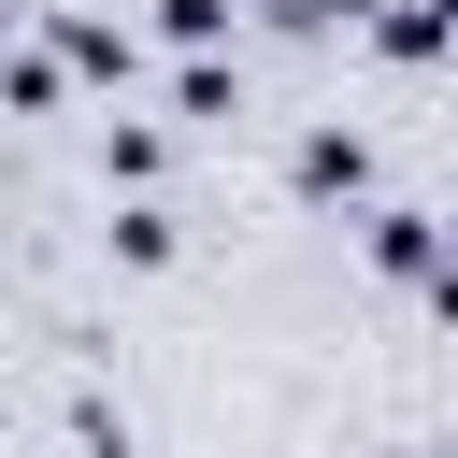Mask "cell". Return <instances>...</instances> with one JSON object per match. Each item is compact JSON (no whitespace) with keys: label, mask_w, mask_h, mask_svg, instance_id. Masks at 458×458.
Here are the masks:
<instances>
[{"label":"cell","mask_w":458,"mask_h":458,"mask_svg":"<svg viewBox=\"0 0 458 458\" xmlns=\"http://www.w3.org/2000/svg\"><path fill=\"white\" fill-rule=\"evenodd\" d=\"M43 43L72 57V86H129V72H143V43H129L114 14H86V0H43Z\"/></svg>","instance_id":"cell-2"},{"label":"cell","mask_w":458,"mask_h":458,"mask_svg":"<svg viewBox=\"0 0 458 458\" xmlns=\"http://www.w3.org/2000/svg\"><path fill=\"white\" fill-rule=\"evenodd\" d=\"M415 301H429V315H444V329H458V258H444V272H429V286H415Z\"/></svg>","instance_id":"cell-9"},{"label":"cell","mask_w":458,"mask_h":458,"mask_svg":"<svg viewBox=\"0 0 458 458\" xmlns=\"http://www.w3.org/2000/svg\"><path fill=\"white\" fill-rule=\"evenodd\" d=\"M286 186H301V200H358V186H372V129H344V114H315V129L286 143Z\"/></svg>","instance_id":"cell-3"},{"label":"cell","mask_w":458,"mask_h":458,"mask_svg":"<svg viewBox=\"0 0 458 458\" xmlns=\"http://www.w3.org/2000/svg\"><path fill=\"white\" fill-rule=\"evenodd\" d=\"M229 14H243V0H157V43H172V57H215Z\"/></svg>","instance_id":"cell-8"},{"label":"cell","mask_w":458,"mask_h":458,"mask_svg":"<svg viewBox=\"0 0 458 458\" xmlns=\"http://www.w3.org/2000/svg\"><path fill=\"white\" fill-rule=\"evenodd\" d=\"M258 14H286V29H301V14H315V0H258Z\"/></svg>","instance_id":"cell-10"},{"label":"cell","mask_w":458,"mask_h":458,"mask_svg":"<svg viewBox=\"0 0 458 458\" xmlns=\"http://www.w3.org/2000/svg\"><path fill=\"white\" fill-rule=\"evenodd\" d=\"M57 86H72V57H57L43 29H29V43L0 57V100H14V114H57Z\"/></svg>","instance_id":"cell-6"},{"label":"cell","mask_w":458,"mask_h":458,"mask_svg":"<svg viewBox=\"0 0 458 458\" xmlns=\"http://www.w3.org/2000/svg\"><path fill=\"white\" fill-rule=\"evenodd\" d=\"M100 243H114L129 272H172V243H186V229H172V200H114V215H100Z\"/></svg>","instance_id":"cell-5"},{"label":"cell","mask_w":458,"mask_h":458,"mask_svg":"<svg viewBox=\"0 0 458 458\" xmlns=\"http://www.w3.org/2000/svg\"><path fill=\"white\" fill-rule=\"evenodd\" d=\"M172 114H186V129H229V114H243V72H229V57H172Z\"/></svg>","instance_id":"cell-4"},{"label":"cell","mask_w":458,"mask_h":458,"mask_svg":"<svg viewBox=\"0 0 458 458\" xmlns=\"http://www.w3.org/2000/svg\"><path fill=\"white\" fill-rule=\"evenodd\" d=\"M358 258H372L386 286H429L458 243H444V215H415V200H372V215H358Z\"/></svg>","instance_id":"cell-1"},{"label":"cell","mask_w":458,"mask_h":458,"mask_svg":"<svg viewBox=\"0 0 458 458\" xmlns=\"http://www.w3.org/2000/svg\"><path fill=\"white\" fill-rule=\"evenodd\" d=\"M100 172H114L129 200H157V172H172V129H143V114H129V129H100Z\"/></svg>","instance_id":"cell-7"}]
</instances>
